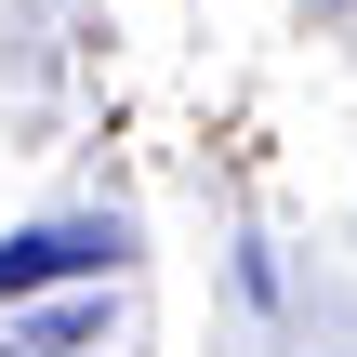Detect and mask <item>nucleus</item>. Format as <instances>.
Instances as JSON below:
<instances>
[{
  "mask_svg": "<svg viewBox=\"0 0 357 357\" xmlns=\"http://www.w3.org/2000/svg\"><path fill=\"white\" fill-rule=\"evenodd\" d=\"M132 238L106 225V212H66V225H26V238H0V291H40V278H106Z\"/></svg>",
  "mask_w": 357,
  "mask_h": 357,
  "instance_id": "f257e3e1",
  "label": "nucleus"
}]
</instances>
